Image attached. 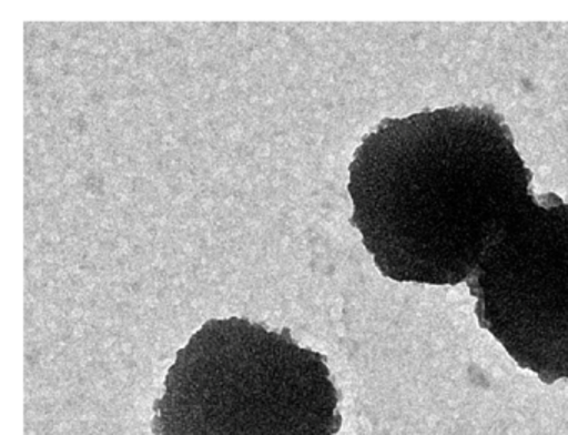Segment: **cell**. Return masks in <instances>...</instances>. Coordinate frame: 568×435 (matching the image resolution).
<instances>
[{
    "label": "cell",
    "instance_id": "obj_1",
    "mask_svg": "<svg viewBox=\"0 0 568 435\" xmlns=\"http://www.w3.org/2000/svg\"><path fill=\"white\" fill-rule=\"evenodd\" d=\"M531 179L491 105L387 118L348 165L351 224L385 277L458 285L537 199Z\"/></svg>",
    "mask_w": 568,
    "mask_h": 435
},
{
    "label": "cell",
    "instance_id": "obj_2",
    "mask_svg": "<svg viewBox=\"0 0 568 435\" xmlns=\"http://www.w3.org/2000/svg\"><path fill=\"white\" fill-rule=\"evenodd\" d=\"M341 394L327 358L291 331L245 317L205 322L178 352L154 435H335Z\"/></svg>",
    "mask_w": 568,
    "mask_h": 435
},
{
    "label": "cell",
    "instance_id": "obj_3",
    "mask_svg": "<svg viewBox=\"0 0 568 435\" xmlns=\"http://www.w3.org/2000/svg\"><path fill=\"white\" fill-rule=\"evenodd\" d=\"M478 324L545 384L568 381V204L535 199L467 281Z\"/></svg>",
    "mask_w": 568,
    "mask_h": 435
}]
</instances>
